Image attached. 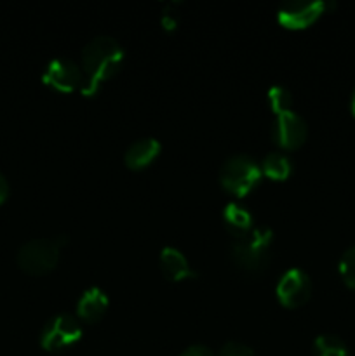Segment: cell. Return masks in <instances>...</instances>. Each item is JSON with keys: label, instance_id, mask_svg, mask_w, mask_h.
Segmentation results:
<instances>
[{"label": "cell", "instance_id": "6da1fadb", "mask_svg": "<svg viewBox=\"0 0 355 356\" xmlns=\"http://www.w3.org/2000/svg\"><path fill=\"white\" fill-rule=\"evenodd\" d=\"M124 63V47L110 35H97L90 38L82 49L80 68L84 73L82 94L93 96L106 80L120 70Z\"/></svg>", "mask_w": 355, "mask_h": 356}, {"label": "cell", "instance_id": "7a4b0ae2", "mask_svg": "<svg viewBox=\"0 0 355 356\" xmlns=\"http://www.w3.org/2000/svg\"><path fill=\"white\" fill-rule=\"evenodd\" d=\"M274 233L267 226L256 225L246 235L233 238L232 259L240 270L260 273L268 266L271 257Z\"/></svg>", "mask_w": 355, "mask_h": 356}, {"label": "cell", "instance_id": "3957f363", "mask_svg": "<svg viewBox=\"0 0 355 356\" xmlns=\"http://www.w3.org/2000/svg\"><path fill=\"white\" fill-rule=\"evenodd\" d=\"M263 172L261 165L249 155H233L225 160L219 169V183L228 193L244 197L260 184Z\"/></svg>", "mask_w": 355, "mask_h": 356}, {"label": "cell", "instance_id": "277c9868", "mask_svg": "<svg viewBox=\"0 0 355 356\" xmlns=\"http://www.w3.org/2000/svg\"><path fill=\"white\" fill-rule=\"evenodd\" d=\"M66 238H33L17 250V264L30 275H45L56 268Z\"/></svg>", "mask_w": 355, "mask_h": 356}, {"label": "cell", "instance_id": "5b68a950", "mask_svg": "<svg viewBox=\"0 0 355 356\" xmlns=\"http://www.w3.org/2000/svg\"><path fill=\"white\" fill-rule=\"evenodd\" d=\"M82 337V325L77 315L59 313L47 320L40 334V346L45 351H63L77 344Z\"/></svg>", "mask_w": 355, "mask_h": 356}, {"label": "cell", "instance_id": "8992f818", "mask_svg": "<svg viewBox=\"0 0 355 356\" xmlns=\"http://www.w3.org/2000/svg\"><path fill=\"white\" fill-rule=\"evenodd\" d=\"M327 7L329 3L322 0H291L282 3L278 9V23L291 30H301L315 23Z\"/></svg>", "mask_w": 355, "mask_h": 356}, {"label": "cell", "instance_id": "52a82bcc", "mask_svg": "<svg viewBox=\"0 0 355 356\" xmlns=\"http://www.w3.org/2000/svg\"><path fill=\"white\" fill-rule=\"evenodd\" d=\"M42 80L52 89L61 90V92H72L75 89H82L84 73L79 63L73 59L56 58L45 66Z\"/></svg>", "mask_w": 355, "mask_h": 356}, {"label": "cell", "instance_id": "ba28073f", "mask_svg": "<svg viewBox=\"0 0 355 356\" xmlns=\"http://www.w3.org/2000/svg\"><path fill=\"white\" fill-rule=\"evenodd\" d=\"M308 127L301 115L296 111L287 110L275 115L274 125H271V138L281 148L296 149L305 143Z\"/></svg>", "mask_w": 355, "mask_h": 356}, {"label": "cell", "instance_id": "9c48e42d", "mask_svg": "<svg viewBox=\"0 0 355 356\" xmlns=\"http://www.w3.org/2000/svg\"><path fill=\"white\" fill-rule=\"evenodd\" d=\"M277 298L285 308H298L303 306L312 296V280L306 275V271L299 270V268H291L285 271L278 280Z\"/></svg>", "mask_w": 355, "mask_h": 356}, {"label": "cell", "instance_id": "30bf717a", "mask_svg": "<svg viewBox=\"0 0 355 356\" xmlns=\"http://www.w3.org/2000/svg\"><path fill=\"white\" fill-rule=\"evenodd\" d=\"M108 305H110V299L104 294L103 289H87L77 301V318L84 320V322H96L104 315Z\"/></svg>", "mask_w": 355, "mask_h": 356}, {"label": "cell", "instance_id": "8fae6325", "mask_svg": "<svg viewBox=\"0 0 355 356\" xmlns=\"http://www.w3.org/2000/svg\"><path fill=\"white\" fill-rule=\"evenodd\" d=\"M160 143L155 138H141L125 149L124 162L129 169L141 170L159 156Z\"/></svg>", "mask_w": 355, "mask_h": 356}, {"label": "cell", "instance_id": "7c38bea8", "mask_svg": "<svg viewBox=\"0 0 355 356\" xmlns=\"http://www.w3.org/2000/svg\"><path fill=\"white\" fill-rule=\"evenodd\" d=\"M221 218L223 225H225V228L228 229V233L233 238L246 235L247 232H251L256 226L253 212L246 205L239 204V202H230L225 207V211H223Z\"/></svg>", "mask_w": 355, "mask_h": 356}, {"label": "cell", "instance_id": "4fadbf2b", "mask_svg": "<svg viewBox=\"0 0 355 356\" xmlns=\"http://www.w3.org/2000/svg\"><path fill=\"white\" fill-rule=\"evenodd\" d=\"M160 268H162L164 275L173 282L191 278L195 275L190 263H188L187 256H184L180 249L171 245L164 247V249L160 250Z\"/></svg>", "mask_w": 355, "mask_h": 356}, {"label": "cell", "instance_id": "5bb4252c", "mask_svg": "<svg viewBox=\"0 0 355 356\" xmlns=\"http://www.w3.org/2000/svg\"><path fill=\"white\" fill-rule=\"evenodd\" d=\"M261 172L270 177V179L284 181L291 176L292 162L284 153L270 152L261 160Z\"/></svg>", "mask_w": 355, "mask_h": 356}, {"label": "cell", "instance_id": "9a60e30c", "mask_svg": "<svg viewBox=\"0 0 355 356\" xmlns=\"http://www.w3.org/2000/svg\"><path fill=\"white\" fill-rule=\"evenodd\" d=\"M315 356H352L343 339L333 334H322L313 341Z\"/></svg>", "mask_w": 355, "mask_h": 356}, {"label": "cell", "instance_id": "2e32d148", "mask_svg": "<svg viewBox=\"0 0 355 356\" xmlns=\"http://www.w3.org/2000/svg\"><path fill=\"white\" fill-rule=\"evenodd\" d=\"M268 101H270V106H271V110H274L275 115L282 113V111L292 110L291 108V104H292L291 92H289V90L282 86L270 87V90H268Z\"/></svg>", "mask_w": 355, "mask_h": 356}, {"label": "cell", "instance_id": "e0dca14e", "mask_svg": "<svg viewBox=\"0 0 355 356\" xmlns=\"http://www.w3.org/2000/svg\"><path fill=\"white\" fill-rule=\"evenodd\" d=\"M340 275L348 287L355 289V245L345 250L343 256H341Z\"/></svg>", "mask_w": 355, "mask_h": 356}, {"label": "cell", "instance_id": "ac0fdd59", "mask_svg": "<svg viewBox=\"0 0 355 356\" xmlns=\"http://www.w3.org/2000/svg\"><path fill=\"white\" fill-rule=\"evenodd\" d=\"M218 356H256V355H254V351L251 350L247 344L237 343V341H230V343H226L225 346L219 350Z\"/></svg>", "mask_w": 355, "mask_h": 356}, {"label": "cell", "instance_id": "d6986e66", "mask_svg": "<svg viewBox=\"0 0 355 356\" xmlns=\"http://www.w3.org/2000/svg\"><path fill=\"white\" fill-rule=\"evenodd\" d=\"M180 23V13H178V3H167L162 10V26L167 31H173Z\"/></svg>", "mask_w": 355, "mask_h": 356}, {"label": "cell", "instance_id": "ffe728a7", "mask_svg": "<svg viewBox=\"0 0 355 356\" xmlns=\"http://www.w3.org/2000/svg\"><path fill=\"white\" fill-rule=\"evenodd\" d=\"M180 356H216V355L212 353L207 346H204V344H191V346H188Z\"/></svg>", "mask_w": 355, "mask_h": 356}, {"label": "cell", "instance_id": "44dd1931", "mask_svg": "<svg viewBox=\"0 0 355 356\" xmlns=\"http://www.w3.org/2000/svg\"><path fill=\"white\" fill-rule=\"evenodd\" d=\"M7 197H9V183H7L6 176L0 172V204H3Z\"/></svg>", "mask_w": 355, "mask_h": 356}, {"label": "cell", "instance_id": "7402d4cb", "mask_svg": "<svg viewBox=\"0 0 355 356\" xmlns=\"http://www.w3.org/2000/svg\"><path fill=\"white\" fill-rule=\"evenodd\" d=\"M352 113L355 115V92H354V97H352Z\"/></svg>", "mask_w": 355, "mask_h": 356}]
</instances>
